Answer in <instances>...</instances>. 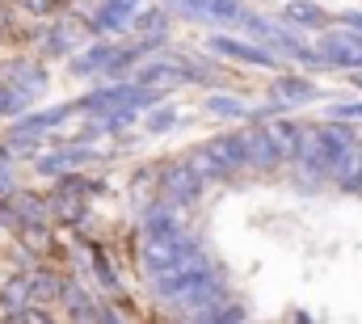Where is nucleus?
<instances>
[{
  "instance_id": "obj_25",
  "label": "nucleus",
  "mask_w": 362,
  "mask_h": 324,
  "mask_svg": "<svg viewBox=\"0 0 362 324\" xmlns=\"http://www.w3.org/2000/svg\"><path fill=\"white\" fill-rule=\"evenodd\" d=\"M333 25H341V30H350V34H362V8H341V13H333Z\"/></svg>"
},
{
  "instance_id": "obj_17",
  "label": "nucleus",
  "mask_w": 362,
  "mask_h": 324,
  "mask_svg": "<svg viewBox=\"0 0 362 324\" xmlns=\"http://www.w3.org/2000/svg\"><path fill=\"white\" fill-rule=\"evenodd\" d=\"M181 324H249V308L240 299H228L211 312H198V316H181Z\"/></svg>"
},
{
  "instance_id": "obj_26",
  "label": "nucleus",
  "mask_w": 362,
  "mask_h": 324,
  "mask_svg": "<svg viewBox=\"0 0 362 324\" xmlns=\"http://www.w3.org/2000/svg\"><path fill=\"white\" fill-rule=\"evenodd\" d=\"M17 190V173H13V161H8V152L0 148V194H13Z\"/></svg>"
},
{
  "instance_id": "obj_22",
  "label": "nucleus",
  "mask_w": 362,
  "mask_h": 324,
  "mask_svg": "<svg viewBox=\"0 0 362 324\" xmlns=\"http://www.w3.org/2000/svg\"><path fill=\"white\" fill-rule=\"evenodd\" d=\"M325 118H333V122H350V127H362V97L333 101V105L325 110Z\"/></svg>"
},
{
  "instance_id": "obj_13",
  "label": "nucleus",
  "mask_w": 362,
  "mask_h": 324,
  "mask_svg": "<svg viewBox=\"0 0 362 324\" xmlns=\"http://www.w3.org/2000/svg\"><path fill=\"white\" fill-rule=\"evenodd\" d=\"M282 21L295 25V30H333V13L320 4V0H286L282 4Z\"/></svg>"
},
{
  "instance_id": "obj_6",
  "label": "nucleus",
  "mask_w": 362,
  "mask_h": 324,
  "mask_svg": "<svg viewBox=\"0 0 362 324\" xmlns=\"http://www.w3.org/2000/svg\"><path fill=\"white\" fill-rule=\"evenodd\" d=\"M316 51L325 55L329 72H362V34L325 30V34L316 38Z\"/></svg>"
},
{
  "instance_id": "obj_12",
  "label": "nucleus",
  "mask_w": 362,
  "mask_h": 324,
  "mask_svg": "<svg viewBox=\"0 0 362 324\" xmlns=\"http://www.w3.org/2000/svg\"><path fill=\"white\" fill-rule=\"evenodd\" d=\"M118 55H122V47L118 42H97V47H85V51H76L72 55V76H110V68L118 64Z\"/></svg>"
},
{
  "instance_id": "obj_7",
  "label": "nucleus",
  "mask_w": 362,
  "mask_h": 324,
  "mask_svg": "<svg viewBox=\"0 0 362 324\" xmlns=\"http://www.w3.org/2000/svg\"><path fill=\"white\" fill-rule=\"evenodd\" d=\"M266 97L278 101V105L291 114V110H303V105L320 101V97H325V88L312 81L308 72H278V76L270 81V88H266Z\"/></svg>"
},
{
  "instance_id": "obj_20",
  "label": "nucleus",
  "mask_w": 362,
  "mask_h": 324,
  "mask_svg": "<svg viewBox=\"0 0 362 324\" xmlns=\"http://www.w3.org/2000/svg\"><path fill=\"white\" fill-rule=\"evenodd\" d=\"M177 122H181L177 105H173V101H160L156 110H148V118H144V131H148V135H169Z\"/></svg>"
},
{
  "instance_id": "obj_30",
  "label": "nucleus",
  "mask_w": 362,
  "mask_h": 324,
  "mask_svg": "<svg viewBox=\"0 0 362 324\" xmlns=\"http://www.w3.org/2000/svg\"><path fill=\"white\" fill-rule=\"evenodd\" d=\"M346 81H350V88H358L362 93V72H346Z\"/></svg>"
},
{
  "instance_id": "obj_19",
  "label": "nucleus",
  "mask_w": 362,
  "mask_h": 324,
  "mask_svg": "<svg viewBox=\"0 0 362 324\" xmlns=\"http://www.w3.org/2000/svg\"><path fill=\"white\" fill-rule=\"evenodd\" d=\"M59 295H64V303H68L72 320H85V324H89V320H93V324L101 320V308H97V303H89V295H85L76 282H64V287H59Z\"/></svg>"
},
{
  "instance_id": "obj_1",
  "label": "nucleus",
  "mask_w": 362,
  "mask_h": 324,
  "mask_svg": "<svg viewBox=\"0 0 362 324\" xmlns=\"http://www.w3.org/2000/svg\"><path fill=\"white\" fill-rule=\"evenodd\" d=\"M194 168L206 181H232L240 173H249V156H245V131H219L211 139H202L189 152Z\"/></svg>"
},
{
  "instance_id": "obj_4",
  "label": "nucleus",
  "mask_w": 362,
  "mask_h": 324,
  "mask_svg": "<svg viewBox=\"0 0 362 324\" xmlns=\"http://www.w3.org/2000/svg\"><path fill=\"white\" fill-rule=\"evenodd\" d=\"M165 4L202 25H240L249 13V0H165Z\"/></svg>"
},
{
  "instance_id": "obj_29",
  "label": "nucleus",
  "mask_w": 362,
  "mask_h": 324,
  "mask_svg": "<svg viewBox=\"0 0 362 324\" xmlns=\"http://www.w3.org/2000/svg\"><path fill=\"white\" fill-rule=\"evenodd\" d=\"M346 194H350V198H362V168H358V177H354V185H350Z\"/></svg>"
},
{
  "instance_id": "obj_18",
  "label": "nucleus",
  "mask_w": 362,
  "mask_h": 324,
  "mask_svg": "<svg viewBox=\"0 0 362 324\" xmlns=\"http://www.w3.org/2000/svg\"><path fill=\"white\" fill-rule=\"evenodd\" d=\"M81 42H85V30H81V25H72V21L51 25V34L42 38L47 55H76V47H81Z\"/></svg>"
},
{
  "instance_id": "obj_27",
  "label": "nucleus",
  "mask_w": 362,
  "mask_h": 324,
  "mask_svg": "<svg viewBox=\"0 0 362 324\" xmlns=\"http://www.w3.org/2000/svg\"><path fill=\"white\" fill-rule=\"evenodd\" d=\"M21 4H25L30 13H55V8H59L64 0H21Z\"/></svg>"
},
{
  "instance_id": "obj_23",
  "label": "nucleus",
  "mask_w": 362,
  "mask_h": 324,
  "mask_svg": "<svg viewBox=\"0 0 362 324\" xmlns=\"http://www.w3.org/2000/svg\"><path fill=\"white\" fill-rule=\"evenodd\" d=\"M25 299H34V295H30V278H25V274H21V278H13V282L0 291V303H4L8 312H21V308H25Z\"/></svg>"
},
{
  "instance_id": "obj_3",
  "label": "nucleus",
  "mask_w": 362,
  "mask_h": 324,
  "mask_svg": "<svg viewBox=\"0 0 362 324\" xmlns=\"http://www.w3.org/2000/svg\"><path fill=\"white\" fill-rule=\"evenodd\" d=\"M206 47H211V55H219V59H228V64H240V68H266V72H278V68H282V59H278L274 51H266L262 42H253V38L211 34Z\"/></svg>"
},
{
  "instance_id": "obj_14",
  "label": "nucleus",
  "mask_w": 362,
  "mask_h": 324,
  "mask_svg": "<svg viewBox=\"0 0 362 324\" xmlns=\"http://www.w3.org/2000/svg\"><path fill=\"white\" fill-rule=\"evenodd\" d=\"M89 161H97L93 148H59V152H51V156H38L34 168H38L42 177H64V173H76V164H89Z\"/></svg>"
},
{
  "instance_id": "obj_10",
  "label": "nucleus",
  "mask_w": 362,
  "mask_h": 324,
  "mask_svg": "<svg viewBox=\"0 0 362 324\" xmlns=\"http://www.w3.org/2000/svg\"><path fill=\"white\" fill-rule=\"evenodd\" d=\"M245 156H249V173H262V177L282 168V156H278V148H274L266 122H253V127L245 131Z\"/></svg>"
},
{
  "instance_id": "obj_9",
  "label": "nucleus",
  "mask_w": 362,
  "mask_h": 324,
  "mask_svg": "<svg viewBox=\"0 0 362 324\" xmlns=\"http://www.w3.org/2000/svg\"><path fill=\"white\" fill-rule=\"evenodd\" d=\"M139 8H144V0H101L93 8V34H105V38L110 34H127L135 25Z\"/></svg>"
},
{
  "instance_id": "obj_11",
  "label": "nucleus",
  "mask_w": 362,
  "mask_h": 324,
  "mask_svg": "<svg viewBox=\"0 0 362 324\" xmlns=\"http://www.w3.org/2000/svg\"><path fill=\"white\" fill-rule=\"evenodd\" d=\"M266 127H270V139H274V148H278V156H282V164L299 161L312 122H299L295 114H282V118H274V122H266Z\"/></svg>"
},
{
  "instance_id": "obj_2",
  "label": "nucleus",
  "mask_w": 362,
  "mask_h": 324,
  "mask_svg": "<svg viewBox=\"0 0 362 324\" xmlns=\"http://www.w3.org/2000/svg\"><path fill=\"white\" fill-rule=\"evenodd\" d=\"M202 194H206V177L194 168V161L185 156V161H173L165 164L160 173H156V198L160 202H169V207H198L202 202Z\"/></svg>"
},
{
  "instance_id": "obj_28",
  "label": "nucleus",
  "mask_w": 362,
  "mask_h": 324,
  "mask_svg": "<svg viewBox=\"0 0 362 324\" xmlns=\"http://www.w3.org/2000/svg\"><path fill=\"white\" fill-rule=\"evenodd\" d=\"M97 324H127V320H122L118 312H110V308H101V320H97Z\"/></svg>"
},
{
  "instance_id": "obj_21",
  "label": "nucleus",
  "mask_w": 362,
  "mask_h": 324,
  "mask_svg": "<svg viewBox=\"0 0 362 324\" xmlns=\"http://www.w3.org/2000/svg\"><path fill=\"white\" fill-rule=\"evenodd\" d=\"M30 101H34V97H25L21 88H13V84L0 81V118H25Z\"/></svg>"
},
{
  "instance_id": "obj_24",
  "label": "nucleus",
  "mask_w": 362,
  "mask_h": 324,
  "mask_svg": "<svg viewBox=\"0 0 362 324\" xmlns=\"http://www.w3.org/2000/svg\"><path fill=\"white\" fill-rule=\"evenodd\" d=\"M93 274L101 278V287H105V291H118V274L105 265V257H101V253H93Z\"/></svg>"
},
{
  "instance_id": "obj_15",
  "label": "nucleus",
  "mask_w": 362,
  "mask_h": 324,
  "mask_svg": "<svg viewBox=\"0 0 362 324\" xmlns=\"http://www.w3.org/2000/svg\"><path fill=\"white\" fill-rule=\"evenodd\" d=\"M4 84H13V88H21L25 97H42L47 93V68L42 64H8V72H4Z\"/></svg>"
},
{
  "instance_id": "obj_16",
  "label": "nucleus",
  "mask_w": 362,
  "mask_h": 324,
  "mask_svg": "<svg viewBox=\"0 0 362 324\" xmlns=\"http://www.w3.org/2000/svg\"><path fill=\"white\" fill-rule=\"evenodd\" d=\"M202 110H206L211 118H228V122H249V118H253V105H249L245 97H232V93H211V97L202 101Z\"/></svg>"
},
{
  "instance_id": "obj_5",
  "label": "nucleus",
  "mask_w": 362,
  "mask_h": 324,
  "mask_svg": "<svg viewBox=\"0 0 362 324\" xmlns=\"http://www.w3.org/2000/svg\"><path fill=\"white\" fill-rule=\"evenodd\" d=\"M135 84L165 88V93H173V88H181V84H194V59H185V55H156V59L139 64Z\"/></svg>"
},
{
  "instance_id": "obj_8",
  "label": "nucleus",
  "mask_w": 362,
  "mask_h": 324,
  "mask_svg": "<svg viewBox=\"0 0 362 324\" xmlns=\"http://www.w3.org/2000/svg\"><path fill=\"white\" fill-rule=\"evenodd\" d=\"M76 114H81V101H64V105L38 110V114H25V118H17V122H13L8 139H42L51 127H64V122H68V118H76Z\"/></svg>"
}]
</instances>
